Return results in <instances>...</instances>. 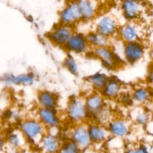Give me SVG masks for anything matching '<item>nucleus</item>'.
Listing matches in <instances>:
<instances>
[{"instance_id": "obj_31", "label": "nucleus", "mask_w": 153, "mask_h": 153, "mask_svg": "<svg viewBox=\"0 0 153 153\" xmlns=\"http://www.w3.org/2000/svg\"><path fill=\"white\" fill-rule=\"evenodd\" d=\"M6 145L5 135L0 133V153H1Z\"/></svg>"}, {"instance_id": "obj_12", "label": "nucleus", "mask_w": 153, "mask_h": 153, "mask_svg": "<svg viewBox=\"0 0 153 153\" xmlns=\"http://www.w3.org/2000/svg\"><path fill=\"white\" fill-rule=\"evenodd\" d=\"M74 32L73 26L59 23L47 34V37L52 44L63 48Z\"/></svg>"}, {"instance_id": "obj_16", "label": "nucleus", "mask_w": 153, "mask_h": 153, "mask_svg": "<svg viewBox=\"0 0 153 153\" xmlns=\"http://www.w3.org/2000/svg\"><path fill=\"white\" fill-rule=\"evenodd\" d=\"M85 108L88 115V121H91L98 111L106 103V100L99 91H91L83 96Z\"/></svg>"}, {"instance_id": "obj_10", "label": "nucleus", "mask_w": 153, "mask_h": 153, "mask_svg": "<svg viewBox=\"0 0 153 153\" xmlns=\"http://www.w3.org/2000/svg\"><path fill=\"white\" fill-rule=\"evenodd\" d=\"M35 116L47 130L59 128L62 123V120L57 109L38 107L36 110Z\"/></svg>"}, {"instance_id": "obj_2", "label": "nucleus", "mask_w": 153, "mask_h": 153, "mask_svg": "<svg viewBox=\"0 0 153 153\" xmlns=\"http://www.w3.org/2000/svg\"><path fill=\"white\" fill-rule=\"evenodd\" d=\"M27 143L36 146L47 130L36 117H26L20 122L19 127Z\"/></svg>"}, {"instance_id": "obj_28", "label": "nucleus", "mask_w": 153, "mask_h": 153, "mask_svg": "<svg viewBox=\"0 0 153 153\" xmlns=\"http://www.w3.org/2000/svg\"><path fill=\"white\" fill-rule=\"evenodd\" d=\"M123 153H151V152L148 145L139 143L124 148Z\"/></svg>"}, {"instance_id": "obj_15", "label": "nucleus", "mask_w": 153, "mask_h": 153, "mask_svg": "<svg viewBox=\"0 0 153 153\" xmlns=\"http://www.w3.org/2000/svg\"><path fill=\"white\" fill-rule=\"evenodd\" d=\"M88 127L92 146L105 145L111 137L106 126L89 121H88Z\"/></svg>"}, {"instance_id": "obj_32", "label": "nucleus", "mask_w": 153, "mask_h": 153, "mask_svg": "<svg viewBox=\"0 0 153 153\" xmlns=\"http://www.w3.org/2000/svg\"><path fill=\"white\" fill-rule=\"evenodd\" d=\"M148 146H149V149L151 150V153H153V139L151 141V142H150V143H149V145Z\"/></svg>"}, {"instance_id": "obj_3", "label": "nucleus", "mask_w": 153, "mask_h": 153, "mask_svg": "<svg viewBox=\"0 0 153 153\" xmlns=\"http://www.w3.org/2000/svg\"><path fill=\"white\" fill-rule=\"evenodd\" d=\"M91 51L94 57L106 70H117L125 63L121 56L119 55L111 45L94 48L91 49Z\"/></svg>"}, {"instance_id": "obj_6", "label": "nucleus", "mask_w": 153, "mask_h": 153, "mask_svg": "<svg viewBox=\"0 0 153 153\" xmlns=\"http://www.w3.org/2000/svg\"><path fill=\"white\" fill-rule=\"evenodd\" d=\"M145 51V47L141 41L122 43L121 56L125 63L132 65L143 58Z\"/></svg>"}, {"instance_id": "obj_26", "label": "nucleus", "mask_w": 153, "mask_h": 153, "mask_svg": "<svg viewBox=\"0 0 153 153\" xmlns=\"http://www.w3.org/2000/svg\"><path fill=\"white\" fill-rule=\"evenodd\" d=\"M115 117L111 106L105 103L91 121L106 126Z\"/></svg>"}, {"instance_id": "obj_8", "label": "nucleus", "mask_w": 153, "mask_h": 153, "mask_svg": "<svg viewBox=\"0 0 153 153\" xmlns=\"http://www.w3.org/2000/svg\"><path fill=\"white\" fill-rule=\"evenodd\" d=\"M120 8L125 20L130 22H137L144 11V5L140 0H121Z\"/></svg>"}, {"instance_id": "obj_9", "label": "nucleus", "mask_w": 153, "mask_h": 153, "mask_svg": "<svg viewBox=\"0 0 153 153\" xmlns=\"http://www.w3.org/2000/svg\"><path fill=\"white\" fill-rule=\"evenodd\" d=\"M142 32L140 26L136 22L126 21L120 24L116 38L121 42L126 43L136 41H140Z\"/></svg>"}, {"instance_id": "obj_7", "label": "nucleus", "mask_w": 153, "mask_h": 153, "mask_svg": "<svg viewBox=\"0 0 153 153\" xmlns=\"http://www.w3.org/2000/svg\"><path fill=\"white\" fill-rule=\"evenodd\" d=\"M63 142L59 128H54L47 130L36 146L41 153H58Z\"/></svg>"}, {"instance_id": "obj_4", "label": "nucleus", "mask_w": 153, "mask_h": 153, "mask_svg": "<svg viewBox=\"0 0 153 153\" xmlns=\"http://www.w3.org/2000/svg\"><path fill=\"white\" fill-rule=\"evenodd\" d=\"M68 139L74 143L82 152L92 148L88 122L71 125L68 131Z\"/></svg>"}, {"instance_id": "obj_5", "label": "nucleus", "mask_w": 153, "mask_h": 153, "mask_svg": "<svg viewBox=\"0 0 153 153\" xmlns=\"http://www.w3.org/2000/svg\"><path fill=\"white\" fill-rule=\"evenodd\" d=\"M120 25L113 14H104L96 19L93 30L112 39L117 36Z\"/></svg>"}, {"instance_id": "obj_13", "label": "nucleus", "mask_w": 153, "mask_h": 153, "mask_svg": "<svg viewBox=\"0 0 153 153\" xmlns=\"http://www.w3.org/2000/svg\"><path fill=\"white\" fill-rule=\"evenodd\" d=\"M106 127L111 137L121 139L127 137L131 131L130 122L123 117H115Z\"/></svg>"}, {"instance_id": "obj_22", "label": "nucleus", "mask_w": 153, "mask_h": 153, "mask_svg": "<svg viewBox=\"0 0 153 153\" xmlns=\"http://www.w3.org/2000/svg\"><path fill=\"white\" fill-rule=\"evenodd\" d=\"M131 121L139 127H146L151 121V111L146 109L144 106H136L130 111Z\"/></svg>"}, {"instance_id": "obj_30", "label": "nucleus", "mask_w": 153, "mask_h": 153, "mask_svg": "<svg viewBox=\"0 0 153 153\" xmlns=\"http://www.w3.org/2000/svg\"><path fill=\"white\" fill-rule=\"evenodd\" d=\"M146 80L148 84L153 86V66L148 70L146 75Z\"/></svg>"}, {"instance_id": "obj_11", "label": "nucleus", "mask_w": 153, "mask_h": 153, "mask_svg": "<svg viewBox=\"0 0 153 153\" xmlns=\"http://www.w3.org/2000/svg\"><path fill=\"white\" fill-rule=\"evenodd\" d=\"M60 23L74 26V24L82 21L78 0L69 1L59 13Z\"/></svg>"}, {"instance_id": "obj_19", "label": "nucleus", "mask_w": 153, "mask_h": 153, "mask_svg": "<svg viewBox=\"0 0 153 153\" xmlns=\"http://www.w3.org/2000/svg\"><path fill=\"white\" fill-rule=\"evenodd\" d=\"M131 102L135 106H145L150 103L152 95L148 87L143 85H137L134 87L130 91Z\"/></svg>"}, {"instance_id": "obj_17", "label": "nucleus", "mask_w": 153, "mask_h": 153, "mask_svg": "<svg viewBox=\"0 0 153 153\" xmlns=\"http://www.w3.org/2000/svg\"><path fill=\"white\" fill-rule=\"evenodd\" d=\"M36 79L35 75L32 72L18 74L8 73L3 75L0 78V80L8 86H29L33 85Z\"/></svg>"}, {"instance_id": "obj_24", "label": "nucleus", "mask_w": 153, "mask_h": 153, "mask_svg": "<svg viewBox=\"0 0 153 153\" xmlns=\"http://www.w3.org/2000/svg\"><path fill=\"white\" fill-rule=\"evenodd\" d=\"M85 36L87 43L91 49L100 47L109 46L111 44V39L102 35L93 30L85 34Z\"/></svg>"}, {"instance_id": "obj_23", "label": "nucleus", "mask_w": 153, "mask_h": 153, "mask_svg": "<svg viewBox=\"0 0 153 153\" xmlns=\"http://www.w3.org/2000/svg\"><path fill=\"white\" fill-rule=\"evenodd\" d=\"M110 76L105 72L98 71L88 75L85 78V82L93 90L100 92Z\"/></svg>"}, {"instance_id": "obj_25", "label": "nucleus", "mask_w": 153, "mask_h": 153, "mask_svg": "<svg viewBox=\"0 0 153 153\" xmlns=\"http://www.w3.org/2000/svg\"><path fill=\"white\" fill-rule=\"evenodd\" d=\"M78 3L82 21L88 22L95 18L97 8L95 2L93 0H78Z\"/></svg>"}, {"instance_id": "obj_18", "label": "nucleus", "mask_w": 153, "mask_h": 153, "mask_svg": "<svg viewBox=\"0 0 153 153\" xmlns=\"http://www.w3.org/2000/svg\"><path fill=\"white\" fill-rule=\"evenodd\" d=\"M122 91L123 85L120 81L111 76L100 92L106 100L113 101L118 99Z\"/></svg>"}, {"instance_id": "obj_20", "label": "nucleus", "mask_w": 153, "mask_h": 153, "mask_svg": "<svg viewBox=\"0 0 153 153\" xmlns=\"http://www.w3.org/2000/svg\"><path fill=\"white\" fill-rule=\"evenodd\" d=\"M36 101L39 108L57 109L59 105V97L54 92L42 89L37 92Z\"/></svg>"}, {"instance_id": "obj_29", "label": "nucleus", "mask_w": 153, "mask_h": 153, "mask_svg": "<svg viewBox=\"0 0 153 153\" xmlns=\"http://www.w3.org/2000/svg\"><path fill=\"white\" fill-rule=\"evenodd\" d=\"M58 153H82L78 146L69 139L64 140L63 145Z\"/></svg>"}, {"instance_id": "obj_34", "label": "nucleus", "mask_w": 153, "mask_h": 153, "mask_svg": "<svg viewBox=\"0 0 153 153\" xmlns=\"http://www.w3.org/2000/svg\"><path fill=\"white\" fill-rule=\"evenodd\" d=\"M1 117H2V114H1V112L0 111V120L1 119Z\"/></svg>"}, {"instance_id": "obj_33", "label": "nucleus", "mask_w": 153, "mask_h": 153, "mask_svg": "<svg viewBox=\"0 0 153 153\" xmlns=\"http://www.w3.org/2000/svg\"><path fill=\"white\" fill-rule=\"evenodd\" d=\"M151 120L153 121V108L151 110Z\"/></svg>"}, {"instance_id": "obj_1", "label": "nucleus", "mask_w": 153, "mask_h": 153, "mask_svg": "<svg viewBox=\"0 0 153 153\" xmlns=\"http://www.w3.org/2000/svg\"><path fill=\"white\" fill-rule=\"evenodd\" d=\"M65 119L71 125L88 122V115L85 108L83 96H73L66 102L65 111Z\"/></svg>"}, {"instance_id": "obj_27", "label": "nucleus", "mask_w": 153, "mask_h": 153, "mask_svg": "<svg viewBox=\"0 0 153 153\" xmlns=\"http://www.w3.org/2000/svg\"><path fill=\"white\" fill-rule=\"evenodd\" d=\"M64 68L71 75L78 76L79 74V66L76 61L71 56L66 57L63 62Z\"/></svg>"}, {"instance_id": "obj_21", "label": "nucleus", "mask_w": 153, "mask_h": 153, "mask_svg": "<svg viewBox=\"0 0 153 153\" xmlns=\"http://www.w3.org/2000/svg\"><path fill=\"white\" fill-rule=\"evenodd\" d=\"M5 143L8 147L14 151L23 149L27 143L19 128L11 130L5 135Z\"/></svg>"}, {"instance_id": "obj_14", "label": "nucleus", "mask_w": 153, "mask_h": 153, "mask_svg": "<svg viewBox=\"0 0 153 153\" xmlns=\"http://www.w3.org/2000/svg\"><path fill=\"white\" fill-rule=\"evenodd\" d=\"M63 48L69 53L77 54H85L91 50L85 34L79 32H74Z\"/></svg>"}]
</instances>
